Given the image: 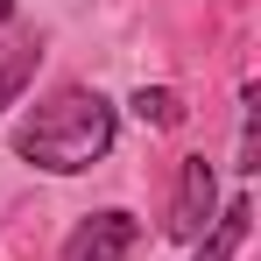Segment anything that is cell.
<instances>
[{
  "label": "cell",
  "mask_w": 261,
  "mask_h": 261,
  "mask_svg": "<svg viewBox=\"0 0 261 261\" xmlns=\"http://www.w3.org/2000/svg\"><path fill=\"white\" fill-rule=\"evenodd\" d=\"M14 148L49 176H78L113 148V106L85 85H64L43 106H29V120L14 127Z\"/></svg>",
  "instance_id": "cell-1"
},
{
  "label": "cell",
  "mask_w": 261,
  "mask_h": 261,
  "mask_svg": "<svg viewBox=\"0 0 261 261\" xmlns=\"http://www.w3.org/2000/svg\"><path fill=\"white\" fill-rule=\"evenodd\" d=\"M212 205H219V176L205 155H184V176H176V205H170V233L176 240H198L212 226Z\"/></svg>",
  "instance_id": "cell-2"
},
{
  "label": "cell",
  "mask_w": 261,
  "mask_h": 261,
  "mask_svg": "<svg viewBox=\"0 0 261 261\" xmlns=\"http://www.w3.org/2000/svg\"><path fill=\"white\" fill-rule=\"evenodd\" d=\"M134 240H141L134 212H92L85 226L64 240V261H127Z\"/></svg>",
  "instance_id": "cell-3"
},
{
  "label": "cell",
  "mask_w": 261,
  "mask_h": 261,
  "mask_svg": "<svg viewBox=\"0 0 261 261\" xmlns=\"http://www.w3.org/2000/svg\"><path fill=\"white\" fill-rule=\"evenodd\" d=\"M36 57H43V49H36V36H29V29L0 21V113H7V106L29 92V78H36Z\"/></svg>",
  "instance_id": "cell-4"
},
{
  "label": "cell",
  "mask_w": 261,
  "mask_h": 261,
  "mask_svg": "<svg viewBox=\"0 0 261 261\" xmlns=\"http://www.w3.org/2000/svg\"><path fill=\"white\" fill-rule=\"evenodd\" d=\"M247 219H254L247 198H233L226 212H212V233H198V254H191V261H233L240 240H247Z\"/></svg>",
  "instance_id": "cell-5"
},
{
  "label": "cell",
  "mask_w": 261,
  "mask_h": 261,
  "mask_svg": "<svg viewBox=\"0 0 261 261\" xmlns=\"http://www.w3.org/2000/svg\"><path fill=\"white\" fill-rule=\"evenodd\" d=\"M134 113H141L148 127H176V120H184L176 92H163V85H141V92H134Z\"/></svg>",
  "instance_id": "cell-6"
},
{
  "label": "cell",
  "mask_w": 261,
  "mask_h": 261,
  "mask_svg": "<svg viewBox=\"0 0 261 261\" xmlns=\"http://www.w3.org/2000/svg\"><path fill=\"white\" fill-rule=\"evenodd\" d=\"M0 21H14V0H0Z\"/></svg>",
  "instance_id": "cell-7"
}]
</instances>
